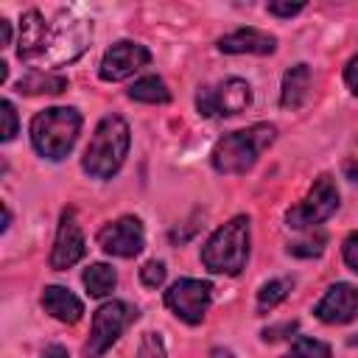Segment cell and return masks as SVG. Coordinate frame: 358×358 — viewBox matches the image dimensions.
<instances>
[{
	"label": "cell",
	"mask_w": 358,
	"mask_h": 358,
	"mask_svg": "<svg viewBox=\"0 0 358 358\" xmlns=\"http://www.w3.org/2000/svg\"><path fill=\"white\" fill-rule=\"evenodd\" d=\"M277 140V129L271 123H252L246 129L224 134L213 151H210V165L215 173L224 176H238L255 168L260 154Z\"/></svg>",
	"instance_id": "obj_1"
},
{
	"label": "cell",
	"mask_w": 358,
	"mask_h": 358,
	"mask_svg": "<svg viewBox=\"0 0 358 358\" xmlns=\"http://www.w3.org/2000/svg\"><path fill=\"white\" fill-rule=\"evenodd\" d=\"M129 145H131L129 123L120 115H103L84 148L81 157L84 173H90L92 179H112L126 162Z\"/></svg>",
	"instance_id": "obj_2"
},
{
	"label": "cell",
	"mask_w": 358,
	"mask_h": 358,
	"mask_svg": "<svg viewBox=\"0 0 358 358\" xmlns=\"http://www.w3.org/2000/svg\"><path fill=\"white\" fill-rule=\"evenodd\" d=\"M81 131V112L73 106H50L34 115L31 120V145L45 159H64Z\"/></svg>",
	"instance_id": "obj_3"
},
{
	"label": "cell",
	"mask_w": 358,
	"mask_h": 358,
	"mask_svg": "<svg viewBox=\"0 0 358 358\" xmlns=\"http://www.w3.org/2000/svg\"><path fill=\"white\" fill-rule=\"evenodd\" d=\"M249 260V218L235 215L221 224L201 246V266L213 274L238 277Z\"/></svg>",
	"instance_id": "obj_4"
},
{
	"label": "cell",
	"mask_w": 358,
	"mask_h": 358,
	"mask_svg": "<svg viewBox=\"0 0 358 358\" xmlns=\"http://www.w3.org/2000/svg\"><path fill=\"white\" fill-rule=\"evenodd\" d=\"M336 210H338V187H336V179L330 173H322V176L313 179V187L308 190V196L296 207H291L285 213V224L291 229L305 232V229H313V227L324 224Z\"/></svg>",
	"instance_id": "obj_5"
},
{
	"label": "cell",
	"mask_w": 358,
	"mask_h": 358,
	"mask_svg": "<svg viewBox=\"0 0 358 358\" xmlns=\"http://www.w3.org/2000/svg\"><path fill=\"white\" fill-rule=\"evenodd\" d=\"M92 39V22L90 20H76V17H67V20H59L53 28H50V36H48V45H45V53L39 56V67H59V64H70L76 62L87 45Z\"/></svg>",
	"instance_id": "obj_6"
},
{
	"label": "cell",
	"mask_w": 358,
	"mask_h": 358,
	"mask_svg": "<svg viewBox=\"0 0 358 358\" xmlns=\"http://www.w3.org/2000/svg\"><path fill=\"white\" fill-rule=\"evenodd\" d=\"M134 319H137V310L129 302H123V299L103 302L92 316V327H90V338L84 344V355L87 358L103 355Z\"/></svg>",
	"instance_id": "obj_7"
},
{
	"label": "cell",
	"mask_w": 358,
	"mask_h": 358,
	"mask_svg": "<svg viewBox=\"0 0 358 358\" xmlns=\"http://www.w3.org/2000/svg\"><path fill=\"white\" fill-rule=\"evenodd\" d=\"M252 103V87L249 81L232 76L218 81L215 87H201L196 92V109L204 117H229L241 115Z\"/></svg>",
	"instance_id": "obj_8"
},
{
	"label": "cell",
	"mask_w": 358,
	"mask_h": 358,
	"mask_svg": "<svg viewBox=\"0 0 358 358\" xmlns=\"http://www.w3.org/2000/svg\"><path fill=\"white\" fill-rule=\"evenodd\" d=\"M210 299H213V285L207 280H193V277H182L165 291V308L187 324H199L204 319Z\"/></svg>",
	"instance_id": "obj_9"
},
{
	"label": "cell",
	"mask_w": 358,
	"mask_h": 358,
	"mask_svg": "<svg viewBox=\"0 0 358 358\" xmlns=\"http://www.w3.org/2000/svg\"><path fill=\"white\" fill-rule=\"evenodd\" d=\"M98 246L106 252V255H115V257H137L145 246V232H143V221L134 218V215H123L106 227L98 229L95 235Z\"/></svg>",
	"instance_id": "obj_10"
},
{
	"label": "cell",
	"mask_w": 358,
	"mask_h": 358,
	"mask_svg": "<svg viewBox=\"0 0 358 358\" xmlns=\"http://www.w3.org/2000/svg\"><path fill=\"white\" fill-rule=\"evenodd\" d=\"M148 62H151V50L145 45L120 39L103 53V59L98 64V76H101V81H123V78L134 76L137 70H143Z\"/></svg>",
	"instance_id": "obj_11"
},
{
	"label": "cell",
	"mask_w": 358,
	"mask_h": 358,
	"mask_svg": "<svg viewBox=\"0 0 358 358\" xmlns=\"http://www.w3.org/2000/svg\"><path fill=\"white\" fill-rule=\"evenodd\" d=\"M87 252V243H84V232L76 221V210L67 207L59 218V229H56V241H53V249H50V268L56 271H64L70 266H76Z\"/></svg>",
	"instance_id": "obj_12"
},
{
	"label": "cell",
	"mask_w": 358,
	"mask_h": 358,
	"mask_svg": "<svg viewBox=\"0 0 358 358\" xmlns=\"http://www.w3.org/2000/svg\"><path fill=\"white\" fill-rule=\"evenodd\" d=\"M358 313V288L350 282H336L316 302L313 316L324 324H344Z\"/></svg>",
	"instance_id": "obj_13"
},
{
	"label": "cell",
	"mask_w": 358,
	"mask_h": 358,
	"mask_svg": "<svg viewBox=\"0 0 358 358\" xmlns=\"http://www.w3.org/2000/svg\"><path fill=\"white\" fill-rule=\"evenodd\" d=\"M50 36V25L45 22V17L36 8H28L20 20V39H17V56L22 62H39V56L45 53Z\"/></svg>",
	"instance_id": "obj_14"
},
{
	"label": "cell",
	"mask_w": 358,
	"mask_h": 358,
	"mask_svg": "<svg viewBox=\"0 0 358 358\" xmlns=\"http://www.w3.org/2000/svg\"><path fill=\"white\" fill-rule=\"evenodd\" d=\"M215 48L221 53H255V56H268L277 50V39L260 28H238L232 34H224Z\"/></svg>",
	"instance_id": "obj_15"
},
{
	"label": "cell",
	"mask_w": 358,
	"mask_h": 358,
	"mask_svg": "<svg viewBox=\"0 0 358 358\" xmlns=\"http://www.w3.org/2000/svg\"><path fill=\"white\" fill-rule=\"evenodd\" d=\"M42 308H45V313H50L53 319H59L64 324H76L84 313L81 299L70 288H62V285H48L42 291Z\"/></svg>",
	"instance_id": "obj_16"
},
{
	"label": "cell",
	"mask_w": 358,
	"mask_h": 358,
	"mask_svg": "<svg viewBox=\"0 0 358 358\" xmlns=\"http://www.w3.org/2000/svg\"><path fill=\"white\" fill-rule=\"evenodd\" d=\"M308 90H310V67L305 62L288 67L282 76V90H280L282 109H299L308 98Z\"/></svg>",
	"instance_id": "obj_17"
},
{
	"label": "cell",
	"mask_w": 358,
	"mask_h": 358,
	"mask_svg": "<svg viewBox=\"0 0 358 358\" xmlns=\"http://www.w3.org/2000/svg\"><path fill=\"white\" fill-rule=\"evenodd\" d=\"M67 78L56 76V73H45V70H28L20 81H17V92L20 95H42V92H64L67 90Z\"/></svg>",
	"instance_id": "obj_18"
},
{
	"label": "cell",
	"mask_w": 358,
	"mask_h": 358,
	"mask_svg": "<svg viewBox=\"0 0 358 358\" xmlns=\"http://www.w3.org/2000/svg\"><path fill=\"white\" fill-rule=\"evenodd\" d=\"M126 95L131 101H140V103H168L171 101V90H168V84L159 76H143V78H137L126 90Z\"/></svg>",
	"instance_id": "obj_19"
},
{
	"label": "cell",
	"mask_w": 358,
	"mask_h": 358,
	"mask_svg": "<svg viewBox=\"0 0 358 358\" xmlns=\"http://www.w3.org/2000/svg\"><path fill=\"white\" fill-rule=\"evenodd\" d=\"M81 280H84V288H87L90 296H106V294L117 285V274H115V268L106 266V263H92V266H87L84 274H81Z\"/></svg>",
	"instance_id": "obj_20"
},
{
	"label": "cell",
	"mask_w": 358,
	"mask_h": 358,
	"mask_svg": "<svg viewBox=\"0 0 358 358\" xmlns=\"http://www.w3.org/2000/svg\"><path fill=\"white\" fill-rule=\"evenodd\" d=\"M291 291V280L288 277H277V280H268L260 285L257 291V313H268L274 310Z\"/></svg>",
	"instance_id": "obj_21"
},
{
	"label": "cell",
	"mask_w": 358,
	"mask_h": 358,
	"mask_svg": "<svg viewBox=\"0 0 358 358\" xmlns=\"http://www.w3.org/2000/svg\"><path fill=\"white\" fill-rule=\"evenodd\" d=\"M324 243H327V235L322 229H308L299 241H291L288 243V255L294 257H319L324 252Z\"/></svg>",
	"instance_id": "obj_22"
},
{
	"label": "cell",
	"mask_w": 358,
	"mask_h": 358,
	"mask_svg": "<svg viewBox=\"0 0 358 358\" xmlns=\"http://www.w3.org/2000/svg\"><path fill=\"white\" fill-rule=\"evenodd\" d=\"M282 358H330V347L324 341H319V338L299 336Z\"/></svg>",
	"instance_id": "obj_23"
},
{
	"label": "cell",
	"mask_w": 358,
	"mask_h": 358,
	"mask_svg": "<svg viewBox=\"0 0 358 358\" xmlns=\"http://www.w3.org/2000/svg\"><path fill=\"white\" fill-rule=\"evenodd\" d=\"M165 274H168V268H165L162 260H148V263L140 268V282H143L145 288H159V285L165 282Z\"/></svg>",
	"instance_id": "obj_24"
},
{
	"label": "cell",
	"mask_w": 358,
	"mask_h": 358,
	"mask_svg": "<svg viewBox=\"0 0 358 358\" xmlns=\"http://www.w3.org/2000/svg\"><path fill=\"white\" fill-rule=\"evenodd\" d=\"M134 358H165V344H162L159 333H145L140 338V347H137Z\"/></svg>",
	"instance_id": "obj_25"
},
{
	"label": "cell",
	"mask_w": 358,
	"mask_h": 358,
	"mask_svg": "<svg viewBox=\"0 0 358 358\" xmlns=\"http://www.w3.org/2000/svg\"><path fill=\"white\" fill-rule=\"evenodd\" d=\"M0 115H3V143H8V140H14V134H17V109H14V103L11 101H3L0 103Z\"/></svg>",
	"instance_id": "obj_26"
},
{
	"label": "cell",
	"mask_w": 358,
	"mask_h": 358,
	"mask_svg": "<svg viewBox=\"0 0 358 358\" xmlns=\"http://www.w3.org/2000/svg\"><path fill=\"white\" fill-rule=\"evenodd\" d=\"M341 257H344L347 268H352V271L358 274V232H352V235H347V238H344Z\"/></svg>",
	"instance_id": "obj_27"
},
{
	"label": "cell",
	"mask_w": 358,
	"mask_h": 358,
	"mask_svg": "<svg viewBox=\"0 0 358 358\" xmlns=\"http://www.w3.org/2000/svg\"><path fill=\"white\" fill-rule=\"evenodd\" d=\"M266 8L274 17H294V14H299L305 8V3H268Z\"/></svg>",
	"instance_id": "obj_28"
},
{
	"label": "cell",
	"mask_w": 358,
	"mask_h": 358,
	"mask_svg": "<svg viewBox=\"0 0 358 358\" xmlns=\"http://www.w3.org/2000/svg\"><path fill=\"white\" fill-rule=\"evenodd\" d=\"M344 84L350 87L352 95H358V56H352L344 67Z\"/></svg>",
	"instance_id": "obj_29"
},
{
	"label": "cell",
	"mask_w": 358,
	"mask_h": 358,
	"mask_svg": "<svg viewBox=\"0 0 358 358\" xmlns=\"http://www.w3.org/2000/svg\"><path fill=\"white\" fill-rule=\"evenodd\" d=\"M296 330V322H285V324H277V327H266L263 330V341H277V338H285L282 333H294Z\"/></svg>",
	"instance_id": "obj_30"
},
{
	"label": "cell",
	"mask_w": 358,
	"mask_h": 358,
	"mask_svg": "<svg viewBox=\"0 0 358 358\" xmlns=\"http://www.w3.org/2000/svg\"><path fill=\"white\" fill-rule=\"evenodd\" d=\"M42 358H70V352L62 344H48L45 352H42Z\"/></svg>",
	"instance_id": "obj_31"
},
{
	"label": "cell",
	"mask_w": 358,
	"mask_h": 358,
	"mask_svg": "<svg viewBox=\"0 0 358 358\" xmlns=\"http://www.w3.org/2000/svg\"><path fill=\"white\" fill-rule=\"evenodd\" d=\"M0 42L11 45V22L8 20H0Z\"/></svg>",
	"instance_id": "obj_32"
},
{
	"label": "cell",
	"mask_w": 358,
	"mask_h": 358,
	"mask_svg": "<svg viewBox=\"0 0 358 358\" xmlns=\"http://www.w3.org/2000/svg\"><path fill=\"white\" fill-rule=\"evenodd\" d=\"M210 358H235V355H232V350H227V347H213V350H210Z\"/></svg>",
	"instance_id": "obj_33"
},
{
	"label": "cell",
	"mask_w": 358,
	"mask_h": 358,
	"mask_svg": "<svg viewBox=\"0 0 358 358\" xmlns=\"http://www.w3.org/2000/svg\"><path fill=\"white\" fill-rule=\"evenodd\" d=\"M8 224H11V210H8V207H3V232L8 229Z\"/></svg>",
	"instance_id": "obj_34"
},
{
	"label": "cell",
	"mask_w": 358,
	"mask_h": 358,
	"mask_svg": "<svg viewBox=\"0 0 358 358\" xmlns=\"http://www.w3.org/2000/svg\"><path fill=\"white\" fill-rule=\"evenodd\" d=\"M6 78H8V64H6V62H0V84H3Z\"/></svg>",
	"instance_id": "obj_35"
}]
</instances>
